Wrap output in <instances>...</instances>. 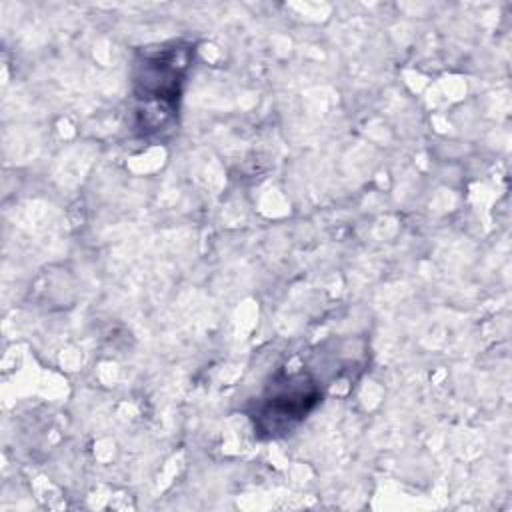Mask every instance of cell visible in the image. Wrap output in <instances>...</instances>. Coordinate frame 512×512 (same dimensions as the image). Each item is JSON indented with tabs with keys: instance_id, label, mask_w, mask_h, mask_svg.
Masks as SVG:
<instances>
[{
	"instance_id": "cell-1",
	"label": "cell",
	"mask_w": 512,
	"mask_h": 512,
	"mask_svg": "<svg viewBox=\"0 0 512 512\" xmlns=\"http://www.w3.org/2000/svg\"><path fill=\"white\" fill-rule=\"evenodd\" d=\"M188 64L190 48L180 44L144 54L134 78V94L142 102L138 108L142 130H162L172 120Z\"/></svg>"
},
{
	"instance_id": "cell-2",
	"label": "cell",
	"mask_w": 512,
	"mask_h": 512,
	"mask_svg": "<svg viewBox=\"0 0 512 512\" xmlns=\"http://www.w3.org/2000/svg\"><path fill=\"white\" fill-rule=\"evenodd\" d=\"M322 400L318 382L304 370L278 374L258 398L252 418L258 432L278 436L300 424Z\"/></svg>"
}]
</instances>
